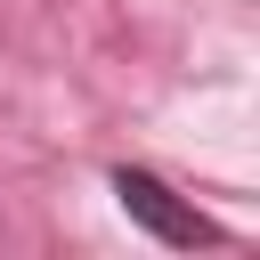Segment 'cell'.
<instances>
[{
    "mask_svg": "<svg viewBox=\"0 0 260 260\" xmlns=\"http://www.w3.org/2000/svg\"><path fill=\"white\" fill-rule=\"evenodd\" d=\"M106 187H114L122 219H130V228H146V236H154V244H171V252H219V244H228V228H219L211 211H195L171 179H154V171H138V162H114V171H106Z\"/></svg>",
    "mask_w": 260,
    "mask_h": 260,
    "instance_id": "6da1fadb",
    "label": "cell"
}]
</instances>
